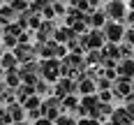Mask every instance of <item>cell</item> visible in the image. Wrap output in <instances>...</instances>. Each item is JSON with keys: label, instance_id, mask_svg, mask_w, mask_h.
Here are the masks:
<instances>
[{"label": "cell", "instance_id": "cell-1", "mask_svg": "<svg viewBox=\"0 0 134 125\" xmlns=\"http://www.w3.org/2000/svg\"><path fill=\"white\" fill-rule=\"evenodd\" d=\"M81 125H97V123H95V121H83Z\"/></svg>", "mask_w": 134, "mask_h": 125}]
</instances>
